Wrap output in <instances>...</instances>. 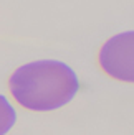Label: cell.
<instances>
[{
	"label": "cell",
	"mask_w": 134,
	"mask_h": 135,
	"mask_svg": "<svg viewBox=\"0 0 134 135\" xmlns=\"http://www.w3.org/2000/svg\"><path fill=\"white\" fill-rule=\"evenodd\" d=\"M13 100L26 110L50 112L71 102L79 91L73 68L58 59H38L17 68L8 79Z\"/></svg>",
	"instance_id": "cell-1"
},
{
	"label": "cell",
	"mask_w": 134,
	"mask_h": 135,
	"mask_svg": "<svg viewBox=\"0 0 134 135\" xmlns=\"http://www.w3.org/2000/svg\"><path fill=\"white\" fill-rule=\"evenodd\" d=\"M101 69L109 78L132 83L134 81V31H124L109 38L98 55Z\"/></svg>",
	"instance_id": "cell-2"
},
{
	"label": "cell",
	"mask_w": 134,
	"mask_h": 135,
	"mask_svg": "<svg viewBox=\"0 0 134 135\" xmlns=\"http://www.w3.org/2000/svg\"><path fill=\"white\" fill-rule=\"evenodd\" d=\"M17 124V110L5 96L0 94V135L8 133Z\"/></svg>",
	"instance_id": "cell-3"
}]
</instances>
